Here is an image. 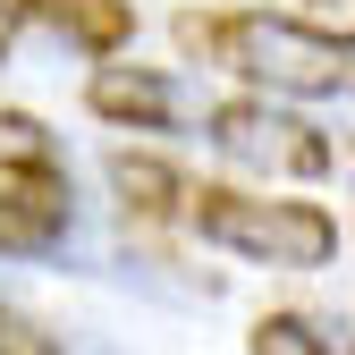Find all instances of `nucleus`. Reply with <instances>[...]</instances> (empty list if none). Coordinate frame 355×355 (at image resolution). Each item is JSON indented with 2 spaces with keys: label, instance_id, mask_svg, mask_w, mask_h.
<instances>
[{
  "label": "nucleus",
  "instance_id": "obj_1",
  "mask_svg": "<svg viewBox=\"0 0 355 355\" xmlns=\"http://www.w3.org/2000/svg\"><path fill=\"white\" fill-rule=\"evenodd\" d=\"M178 51L203 68L245 76L254 94L288 102H338L355 85V42L338 26H304L288 9H178Z\"/></svg>",
  "mask_w": 355,
  "mask_h": 355
},
{
  "label": "nucleus",
  "instance_id": "obj_2",
  "mask_svg": "<svg viewBox=\"0 0 355 355\" xmlns=\"http://www.w3.org/2000/svg\"><path fill=\"white\" fill-rule=\"evenodd\" d=\"M187 220H195L203 245H220L229 262H262V271H330L338 245H347L330 203L254 195V187H195Z\"/></svg>",
  "mask_w": 355,
  "mask_h": 355
},
{
  "label": "nucleus",
  "instance_id": "obj_3",
  "mask_svg": "<svg viewBox=\"0 0 355 355\" xmlns=\"http://www.w3.org/2000/svg\"><path fill=\"white\" fill-rule=\"evenodd\" d=\"M68 161L51 127L26 110H0V254H51L68 237Z\"/></svg>",
  "mask_w": 355,
  "mask_h": 355
},
{
  "label": "nucleus",
  "instance_id": "obj_4",
  "mask_svg": "<svg viewBox=\"0 0 355 355\" xmlns=\"http://www.w3.org/2000/svg\"><path fill=\"white\" fill-rule=\"evenodd\" d=\"M203 136H211L220 161H237V169H254V178H338V169H347L338 136H322L304 110H288V102H271V94H229V102H211Z\"/></svg>",
  "mask_w": 355,
  "mask_h": 355
},
{
  "label": "nucleus",
  "instance_id": "obj_5",
  "mask_svg": "<svg viewBox=\"0 0 355 355\" xmlns=\"http://www.w3.org/2000/svg\"><path fill=\"white\" fill-rule=\"evenodd\" d=\"M85 110H94L102 127H144V136H169V127H178V85H169L161 68L110 60V68L85 76Z\"/></svg>",
  "mask_w": 355,
  "mask_h": 355
},
{
  "label": "nucleus",
  "instance_id": "obj_6",
  "mask_svg": "<svg viewBox=\"0 0 355 355\" xmlns=\"http://www.w3.org/2000/svg\"><path fill=\"white\" fill-rule=\"evenodd\" d=\"M110 195H119V211L127 220H144V229H169V220H187V203H195V178L178 169V161H161V153H110Z\"/></svg>",
  "mask_w": 355,
  "mask_h": 355
},
{
  "label": "nucleus",
  "instance_id": "obj_7",
  "mask_svg": "<svg viewBox=\"0 0 355 355\" xmlns=\"http://www.w3.org/2000/svg\"><path fill=\"white\" fill-rule=\"evenodd\" d=\"M34 17H51L85 60H110V51H127V34H136V9L127 0H26Z\"/></svg>",
  "mask_w": 355,
  "mask_h": 355
},
{
  "label": "nucleus",
  "instance_id": "obj_8",
  "mask_svg": "<svg viewBox=\"0 0 355 355\" xmlns=\"http://www.w3.org/2000/svg\"><path fill=\"white\" fill-rule=\"evenodd\" d=\"M245 347H254V355H347L322 322H304V313H262Z\"/></svg>",
  "mask_w": 355,
  "mask_h": 355
},
{
  "label": "nucleus",
  "instance_id": "obj_9",
  "mask_svg": "<svg viewBox=\"0 0 355 355\" xmlns=\"http://www.w3.org/2000/svg\"><path fill=\"white\" fill-rule=\"evenodd\" d=\"M0 355H60V338L42 322H26L17 304H0Z\"/></svg>",
  "mask_w": 355,
  "mask_h": 355
},
{
  "label": "nucleus",
  "instance_id": "obj_10",
  "mask_svg": "<svg viewBox=\"0 0 355 355\" xmlns=\"http://www.w3.org/2000/svg\"><path fill=\"white\" fill-rule=\"evenodd\" d=\"M34 9H26V0H0V51H9V42H17V26H26Z\"/></svg>",
  "mask_w": 355,
  "mask_h": 355
}]
</instances>
